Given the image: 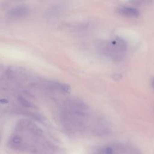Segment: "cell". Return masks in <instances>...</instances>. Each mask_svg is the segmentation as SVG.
I'll return each instance as SVG.
<instances>
[{
	"instance_id": "6da1fadb",
	"label": "cell",
	"mask_w": 154,
	"mask_h": 154,
	"mask_svg": "<svg viewBox=\"0 0 154 154\" xmlns=\"http://www.w3.org/2000/svg\"><path fill=\"white\" fill-rule=\"evenodd\" d=\"M61 117L64 126L73 132L90 130L99 134L106 130L103 120L92 115L88 106L80 100L66 102L61 109Z\"/></svg>"
},
{
	"instance_id": "7a4b0ae2",
	"label": "cell",
	"mask_w": 154,
	"mask_h": 154,
	"mask_svg": "<svg viewBox=\"0 0 154 154\" xmlns=\"http://www.w3.org/2000/svg\"><path fill=\"white\" fill-rule=\"evenodd\" d=\"M97 48L105 56L114 61H121L127 50L126 42L121 38L116 37L111 40H103L97 43Z\"/></svg>"
},
{
	"instance_id": "3957f363",
	"label": "cell",
	"mask_w": 154,
	"mask_h": 154,
	"mask_svg": "<svg viewBox=\"0 0 154 154\" xmlns=\"http://www.w3.org/2000/svg\"><path fill=\"white\" fill-rule=\"evenodd\" d=\"M29 11V8L24 5H18L13 7L8 10L6 17L11 20H17L26 16Z\"/></svg>"
},
{
	"instance_id": "277c9868",
	"label": "cell",
	"mask_w": 154,
	"mask_h": 154,
	"mask_svg": "<svg viewBox=\"0 0 154 154\" xmlns=\"http://www.w3.org/2000/svg\"><path fill=\"white\" fill-rule=\"evenodd\" d=\"M117 12L121 15L129 17H137L140 14V13L137 9L126 6L119 7L117 9Z\"/></svg>"
},
{
	"instance_id": "5b68a950",
	"label": "cell",
	"mask_w": 154,
	"mask_h": 154,
	"mask_svg": "<svg viewBox=\"0 0 154 154\" xmlns=\"http://www.w3.org/2000/svg\"><path fill=\"white\" fill-rule=\"evenodd\" d=\"M18 100L20 102V103L22 105H23V106L30 108V107H32V103L29 101H28L27 99L24 98V97H22L20 96L18 98Z\"/></svg>"
},
{
	"instance_id": "8992f818",
	"label": "cell",
	"mask_w": 154,
	"mask_h": 154,
	"mask_svg": "<svg viewBox=\"0 0 154 154\" xmlns=\"http://www.w3.org/2000/svg\"><path fill=\"white\" fill-rule=\"evenodd\" d=\"M12 141L15 144H19L21 142V138L19 136L14 135L12 138Z\"/></svg>"
},
{
	"instance_id": "52a82bcc",
	"label": "cell",
	"mask_w": 154,
	"mask_h": 154,
	"mask_svg": "<svg viewBox=\"0 0 154 154\" xmlns=\"http://www.w3.org/2000/svg\"><path fill=\"white\" fill-rule=\"evenodd\" d=\"M152 85L153 88H154V79H153V80L152 81Z\"/></svg>"
}]
</instances>
